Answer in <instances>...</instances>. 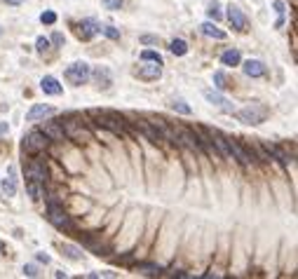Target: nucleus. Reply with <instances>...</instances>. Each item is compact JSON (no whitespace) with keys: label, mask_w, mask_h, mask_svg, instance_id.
Masks as SVG:
<instances>
[{"label":"nucleus","mask_w":298,"mask_h":279,"mask_svg":"<svg viewBox=\"0 0 298 279\" xmlns=\"http://www.w3.org/2000/svg\"><path fill=\"white\" fill-rule=\"evenodd\" d=\"M92 115L97 117V125L110 129L113 134H125V120L118 113H110V110H92Z\"/></svg>","instance_id":"obj_1"},{"label":"nucleus","mask_w":298,"mask_h":279,"mask_svg":"<svg viewBox=\"0 0 298 279\" xmlns=\"http://www.w3.org/2000/svg\"><path fill=\"white\" fill-rule=\"evenodd\" d=\"M237 117H240V122H244V125H261V122H265V117H268V108H265L263 103H249L247 108L237 110Z\"/></svg>","instance_id":"obj_2"},{"label":"nucleus","mask_w":298,"mask_h":279,"mask_svg":"<svg viewBox=\"0 0 298 279\" xmlns=\"http://www.w3.org/2000/svg\"><path fill=\"white\" fill-rule=\"evenodd\" d=\"M66 80L71 82V85H75V87H80V85H85V82L90 80V75H92V71H90V63H85V61H75V63H71L68 68H66Z\"/></svg>","instance_id":"obj_3"},{"label":"nucleus","mask_w":298,"mask_h":279,"mask_svg":"<svg viewBox=\"0 0 298 279\" xmlns=\"http://www.w3.org/2000/svg\"><path fill=\"white\" fill-rule=\"evenodd\" d=\"M47 145H50V139H47L40 129H36V132H28L26 136H24V143H21V148H24V153L33 155V153H43Z\"/></svg>","instance_id":"obj_4"},{"label":"nucleus","mask_w":298,"mask_h":279,"mask_svg":"<svg viewBox=\"0 0 298 279\" xmlns=\"http://www.w3.org/2000/svg\"><path fill=\"white\" fill-rule=\"evenodd\" d=\"M47 221L59 228V230H73V221L71 216H66V211H63L59 204H50L47 207Z\"/></svg>","instance_id":"obj_5"},{"label":"nucleus","mask_w":298,"mask_h":279,"mask_svg":"<svg viewBox=\"0 0 298 279\" xmlns=\"http://www.w3.org/2000/svg\"><path fill=\"white\" fill-rule=\"evenodd\" d=\"M26 179L43 186V183L47 181V167H45V162H40V160H31V162L26 164Z\"/></svg>","instance_id":"obj_6"},{"label":"nucleus","mask_w":298,"mask_h":279,"mask_svg":"<svg viewBox=\"0 0 298 279\" xmlns=\"http://www.w3.org/2000/svg\"><path fill=\"white\" fill-rule=\"evenodd\" d=\"M228 148H230V155H233V160H237L240 164H251L253 162V157L247 150H244L242 145L237 143L235 139H228Z\"/></svg>","instance_id":"obj_7"},{"label":"nucleus","mask_w":298,"mask_h":279,"mask_svg":"<svg viewBox=\"0 0 298 279\" xmlns=\"http://www.w3.org/2000/svg\"><path fill=\"white\" fill-rule=\"evenodd\" d=\"M228 21L233 24V28H237V31H244L247 28V17L242 14V9L237 7V5H228Z\"/></svg>","instance_id":"obj_8"},{"label":"nucleus","mask_w":298,"mask_h":279,"mask_svg":"<svg viewBox=\"0 0 298 279\" xmlns=\"http://www.w3.org/2000/svg\"><path fill=\"white\" fill-rule=\"evenodd\" d=\"M136 75L139 78H144V80H157L160 75H162V68H160V63H144V66H139L136 68Z\"/></svg>","instance_id":"obj_9"},{"label":"nucleus","mask_w":298,"mask_h":279,"mask_svg":"<svg viewBox=\"0 0 298 279\" xmlns=\"http://www.w3.org/2000/svg\"><path fill=\"white\" fill-rule=\"evenodd\" d=\"M99 33V24L94 21V19H82L80 24H78V36L82 38V40H90V38H94Z\"/></svg>","instance_id":"obj_10"},{"label":"nucleus","mask_w":298,"mask_h":279,"mask_svg":"<svg viewBox=\"0 0 298 279\" xmlns=\"http://www.w3.org/2000/svg\"><path fill=\"white\" fill-rule=\"evenodd\" d=\"M40 90L45 92V94H50V96H59L63 92V87L59 85V80H56L54 75H45V78L40 80Z\"/></svg>","instance_id":"obj_11"},{"label":"nucleus","mask_w":298,"mask_h":279,"mask_svg":"<svg viewBox=\"0 0 298 279\" xmlns=\"http://www.w3.org/2000/svg\"><path fill=\"white\" fill-rule=\"evenodd\" d=\"M204 99H207L211 106H218V108H223L226 113H233V110H235L233 106H230V101L223 99V96H221L218 92H214V90H204Z\"/></svg>","instance_id":"obj_12"},{"label":"nucleus","mask_w":298,"mask_h":279,"mask_svg":"<svg viewBox=\"0 0 298 279\" xmlns=\"http://www.w3.org/2000/svg\"><path fill=\"white\" fill-rule=\"evenodd\" d=\"M242 71L249 75V78H263L265 75V63L258 61V59H249V61L242 63Z\"/></svg>","instance_id":"obj_13"},{"label":"nucleus","mask_w":298,"mask_h":279,"mask_svg":"<svg viewBox=\"0 0 298 279\" xmlns=\"http://www.w3.org/2000/svg\"><path fill=\"white\" fill-rule=\"evenodd\" d=\"M43 134L50 139V141H63L66 139V134H63V122L59 125V122H47L45 127H43Z\"/></svg>","instance_id":"obj_14"},{"label":"nucleus","mask_w":298,"mask_h":279,"mask_svg":"<svg viewBox=\"0 0 298 279\" xmlns=\"http://www.w3.org/2000/svg\"><path fill=\"white\" fill-rule=\"evenodd\" d=\"M209 139L216 143V148L221 150V155H223V157H233V155H230V148H228V139L221 134L218 129H211V132H209Z\"/></svg>","instance_id":"obj_15"},{"label":"nucleus","mask_w":298,"mask_h":279,"mask_svg":"<svg viewBox=\"0 0 298 279\" xmlns=\"http://www.w3.org/2000/svg\"><path fill=\"white\" fill-rule=\"evenodd\" d=\"M54 113V108L52 106H45V103H38V106H33V108L26 113V120L28 122H36V120H40V117L45 115H52Z\"/></svg>","instance_id":"obj_16"},{"label":"nucleus","mask_w":298,"mask_h":279,"mask_svg":"<svg viewBox=\"0 0 298 279\" xmlns=\"http://www.w3.org/2000/svg\"><path fill=\"white\" fill-rule=\"evenodd\" d=\"M199 31H202L204 36H209V38H216V40H226V31H221V28H218L216 24H211V21H204V24L199 26Z\"/></svg>","instance_id":"obj_17"},{"label":"nucleus","mask_w":298,"mask_h":279,"mask_svg":"<svg viewBox=\"0 0 298 279\" xmlns=\"http://www.w3.org/2000/svg\"><path fill=\"white\" fill-rule=\"evenodd\" d=\"M169 52H172L174 56H186V54H188V45H186V40H181V38L172 40V43H169Z\"/></svg>","instance_id":"obj_18"},{"label":"nucleus","mask_w":298,"mask_h":279,"mask_svg":"<svg viewBox=\"0 0 298 279\" xmlns=\"http://www.w3.org/2000/svg\"><path fill=\"white\" fill-rule=\"evenodd\" d=\"M240 61H242V56H240L237 49H228V52L221 54V63H223V66H237Z\"/></svg>","instance_id":"obj_19"},{"label":"nucleus","mask_w":298,"mask_h":279,"mask_svg":"<svg viewBox=\"0 0 298 279\" xmlns=\"http://www.w3.org/2000/svg\"><path fill=\"white\" fill-rule=\"evenodd\" d=\"M265 148H268V153L270 155H275V157H277V160H280L282 164H289V155L284 153V150H282L280 145H272V143H265Z\"/></svg>","instance_id":"obj_20"},{"label":"nucleus","mask_w":298,"mask_h":279,"mask_svg":"<svg viewBox=\"0 0 298 279\" xmlns=\"http://www.w3.org/2000/svg\"><path fill=\"white\" fill-rule=\"evenodd\" d=\"M94 78H97V82H99L101 87H108L110 85V71L108 68H97V71H94Z\"/></svg>","instance_id":"obj_21"},{"label":"nucleus","mask_w":298,"mask_h":279,"mask_svg":"<svg viewBox=\"0 0 298 279\" xmlns=\"http://www.w3.org/2000/svg\"><path fill=\"white\" fill-rule=\"evenodd\" d=\"M61 251L71 258V261H80L82 258V249H78V246H73V244H63Z\"/></svg>","instance_id":"obj_22"},{"label":"nucleus","mask_w":298,"mask_h":279,"mask_svg":"<svg viewBox=\"0 0 298 279\" xmlns=\"http://www.w3.org/2000/svg\"><path fill=\"white\" fill-rule=\"evenodd\" d=\"M160 265H153V263H141V265H136V272H141V275H160Z\"/></svg>","instance_id":"obj_23"},{"label":"nucleus","mask_w":298,"mask_h":279,"mask_svg":"<svg viewBox=\"0 0 298 279\" xmlns=\"http://www.w3.org/2000/svg\"><path fill=\"white\" fill-rule=\"evenodd\" d=\"M0 188H2V192H5L7 197H14V192H17V183H14V179H5Z\"/></svg>","instance_id":"obj_24"},{"label":"nucleus","mask_w":298,"mask_h":279,"mask_svg":"<svg viewBox=\"0 0 298 279\" xmlns=\"http://www.w3.org/2000/svg\"><path fill=\"white\" fill-rule=\"evenodd\" d=\"M141 59H144V61H153V63H160V66H162V56L157 54V52H153V49H144V52H141Z\"/></svg>","instance_id":"obj_25"},{"label":"nucleus","mask_w":298,"mask_h":279,"mask_svg":"<svg viewBox=\"0 0 298 279\" xmlns=\"http://www.w3.org/2000/svg\"><path fill=\"white\" fill-rule=\"evenodd\" d=\"M226 73L223 71H216L214 73V85H216V90H228V87H230V85H226Z\"/></svg>","instance_id":"obj_26"},{"label":"nucleus","mask_w":298,"mask_h":279,"mask_svg":"<svg viewBox=\"0 0 298 279\" xmlns=\"http://www.w3.org/2000/svg\"><path fill=\"white\" fill-rule=\"evenodd\" d=\"M172 110H179V113H183V115H190V113H193L190 106H186V101H181V99L172 101Z\"/></svg>","instance_id":"obj_27"},{"label":"nucleus","mask_w":298,"mask_h":279,"mask_svg":"<svg viewBox=\"0 0 298 279\" xmlns=\"http://www.w3.org/2000/svg\"><path fill=\"white\" fill-rule=\"evenodd\" d=\"M28 192H31V197L33 199H40L43 197V190H40V183H33V181H28Z\"/></svg>","instance_id":"obj_28"},{"label":"nucleus","mask_w":298,"mask_h":279,"mask_svg":"<svg viewBox=\"0 0 298 279\" xmlns=\"http://www.w3.org/2000/svg\"><path fill=\"white\" fill-rule=\"evenodd\" d=\"M207 14H209V17H211V19H214V21H218V19H221V5H218L216 0H214V2L209 5Z\"/></svg>","instance_id":"obj_29"},{"label":"nucleus","mask_w":298,"mask_h":279,"mask_svg":"<svg viewBox=\"0 0 298 279\" xmlns=\"http://www.w3.org/2000/svg\"><path fill=\"white\" fill-rule=\"evenodd\" d=\"M99 33L113 38V40H118V38H120V31H118V28H113V26H99Z\"/></svg>","instance_id":"obj_30"},{"label":"nucleus","mask_w":298,"mask_h":279,"mask_svg":"<svg viewBox=\"0 0 298 279\" xmlns=\"http://www.w3.org/2000/svg\"><path fill=\"white\" fill-rule=\"evenodd\" d=\"M36 49H38V54H45L47 49H50V40H47V38H38V40H36Z\"/></svg>","instance_id":"obj_31"},{"label":"nucleus","mask_w":298,"mask_h":279,"mask_svg":"<svg viewBox=\"0 0 298 279\" xmlns=\"http://www.w3.org/2000/svg\"><path fill=\"white\" fill-rule=\"evenodd\" d=\"M40 21H43V24H54V21H56V14L47 9V12H43V14H40Z\"/></svg>","instance_id":"obj_32"},{"label":"nucleus","mask_w":298,"mask_h":279,"mask_svg":"<svg viewBox=\"0 0 298 279\" xmlns=\"http://www.w3.org/2000/svg\"><path fill=\"white\" fill-rule=\"evenodd\" d=\"M103 7H106V9H113V12H115V9L122 7V0H103Z\"/></svg>","instance_id":"obj_33"},{"label":"nucleus","mask_w":298,"mask_h":279,"mask_svg":"<svg viewBox=\"0 0 298 279\" xmlns=\"http://www.w3.org/2000/svg\"><path fill=\"white\" fill-rule=\"evenodd\" d=\"M87 277H92V279H97V277H115V272H110V270H103V272H90Z\"/></svg>","instance_id":"obj_34"},{"label":"nucleus","mask_w":298,"mask_h":279,"mask_svg":"<svg viewBox=\"0 0 298 279\" xmlns=\"http://www.w3.org/2000/svg\"><path fill=\"white\" fill-rule=\"evenodd\" d=\"M24 275L26 277H38V268L36 265H24Z\"/></svg>","instance_id":"obj_35"},{"label":"nucleus","mask_w":298,"mask_h":279,"mask_svg":"<svg viewBox=\"0 0 298 279\" xmlns=\"http://www.w3.org/2000/svg\"><path fill=\"white\" fill-rule=\"evenodd\" d=\"M272 7H275V12H277V14H284V12H287V5H284L282 0H275V2H272Z\"/></svg>","instance_id":"obj_36"},{"label":"nucleus","mask_w":298,"mask_h":279,"mask_svg":"<svg viewBox=\"0 0 298 279\" xmlns=\"http://www.w3.org/2000/svg\"><path fill=\"white\" fill-rule=\"evenodd\" d=\"M141 43H144V45H153V43H157V38L155 36H141Z\"/></svg>","instance_id":"obj_37"},{"label":"nucleus","mask_w":298,"mask_h":279,"mask_svg":"<svg viewBox=\"0 0 298 279\" xmlns=\"http://www.w3.org/2000/svg\"><path fill=\"white\" fill-rule=\"evenodd\" d=\"M52 43H54L56 47L63 45V36H61V33H54V36H52Z\"/></svg>","instance_id":"obj_38"},{"label":"nucleus","mask_w":298,"mask_h":279,"mask_svg":"<svg viewBox=\"0 0 298 279\" xmlns=\"http://www.w3.org/2000/svg\"><path fill=\"white\" fill-rule=\"evenodd\" d=\"M36 258H38V261H40V263H45V265H47V263H50V256H47V253H38Z\"/></svg>","instance_id":"obj_39"},{"label":"nucleus","mask_w":298,"mask_h":279,"mask_svg":"<svg viewBox=\"0 0 298 279\" xmlns=\"http://www.w3.org/2000/svg\"><path fill=\"white\" fill-rule=\"evenodd\" d=\"M7 132H9L7 122H0V136H2V134H7Z\"/></svg>","instance_id":"obj_40"},{"label":"nucleus","mask_w":298,"mask_h":279,"mask_svg":"<svg viewBox=\"0 0 298 279\" xmlns=\"http://www.w3.org/2000/svg\"><path fill=\"white\" fill-rule=\"evenodd\" d=\"M5 2H7V5H21L24 0H5Z\"/></svg>","instance_id":"obj_41"},{"label":"nucleus","mask_w":298,"mask_h":279,"mask_svg":"<svg viewBox=\"0 0 298 279\" xmlns=\"http://www.w3.org/2000/svg\"><path fill=\"white\" fill-rule=\"evenodd\" d=\"M0 253H2V242H0Z\"/></svg>","instance_id":"obj_42"},{"label":"nucleus","mask_w":298,"mask_h":279,"mask_svg":"<svg viewBox=\"0 0 298 279\" xmlns=\"http://www.w3.org/2000/svg\"><path fill=\"white\" fill-rule=\"evenodd\" d=\"M0 33H2V28H0Z\"/></svg>","instance_id":"obj_43"}]
</instances>
